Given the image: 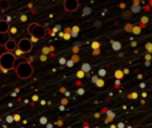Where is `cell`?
I'll list each match as a JSON object with an SVG mask.
<instances>
[{"instance_id": "9f6ffc18", "label": "cell", "mask_w": 152, "mask_h": 128, "mask_svg": "<svg viewBox=\"0 0 152 128\" xmlns=\"http://www.w3.org/2000/svg\"><path fill=\"white\" fill-rule=\"evenodd\" d=\"M40 104H42V105H45V100H40Z\"/></svg>"}, {"instance_id": "836d02e7", "label": "cell", "mask_w": 152, "mask_h": 128, "mask_svg": "<svg viewBox=\"0 0 152 128\" xmlns=\"http://www.w3.org/2000/svg\"><path fill=\"white\" fill-rule=\"evenodd\" d=\"M74 61H72L71 60V59H69V60H67V63H66V65H67V67H68V68H71V67H74Z\"/></svg>"}, {"instance_id": "ba28073f", "label": "cell", "mask_w": 152, "mask_h": 128, "mask_svg": "<svg viewBox=\"0 0 152 128\" xmlns=\"http://www.w3.org/2000/svg\"><path fill=\"white\" fill-rule=\"evenodd\" d=\"M142 11V5H140V0H134L132 3V7H131V12L134 13H137Z\"/></svg>"}, {"instance_id": "44dd1931", "label": "cell", "mask_w": 152, "mask_h": 128, "mask_svg": "<svg viewBox=\"0 0 152 128\" xmlns=\"http://www.w3.org/2000/svg\"><path fill=\"white\" fill-rule=\"evenodd\" d=\"M39 123L42 124V126H45V124H48V118H45V116H42L39 120Z\"/></svg>"}, {"instance_id": "f35d334b", "label": "cell", "mask_w": 152, "mask_h": 128, "mask_svg": "<svg viewBox=\"0 0 152 128\" xmlns=\"http://www.w3.org/2000/svg\"><path fill=\"white\" fill-rule=\"evenodd\" d=\"M97 79H99V78H97L96 75H94V76H92V78H91V81H92V83H96V81H97Z\"/></svg>"}, {"instance_id": "d4e9b609", "label": "cell", "mask_w": 152, "mask_h": 128, "mask_svg": "<svg viewBox=\"0 0 152 128\" xmlns=\"http://www.w3.org/2000/svg\"><path fill=\"white\" fill-rule=\"evenodd\" d=\"M132 27H134V24L127 23V24H126V27H124V29H126L127 32H131V31H132Z\"/></svg>"}, {"instance_id": "cb8c5ba5", "label": "cell", "mask_w": 152, "mask_h": 128, "mask_svg": "<svg viewBox=\"0 0 152 128\" xmlns=\"http://www.w3.org/2000/svg\"><path fill=\"white\" fill-rule=\"evenodd\" d=\"M76 76H77V79H79V80H80V79H83L84 76H86V73H84L83 71H80V69H79L77 72H76Z\"/></svg>"}, {"instance_id": "c3c4849f", "label": "cell", "mask_w": 152, "mask_h": 128, "mask_svg": "<svg viewBox=\"0 0 152 128\" xmlns=\"http://www.w3.org/2000/svg\"><path fill=\"white\" fill-rule=\"evenodd\" d=\"M45 128H53V124H51V123L45 124Z\"/></svg>"}, {"instance_id": "94428289", "label": "cell", "mask_w": 152, "mask_h": 128, "mask_svg": "<svg viewBox=\"0 0 152 128\" xmlns=\"http://www.w3.org/2000/svg\"><path fill=\"white\" fill-rule=\"evenodd\" d=\"M21 128H24V127H21Z\"/></svg>"}, {"instance_id": "3957f363", "label": "cell", "mask_w": 152, "mask_h": 128, "mask_svg": "<svg viewBox=\"0 0 152 128\" xmlns=\"http://www.w3.org/2000/svg\"><path fill=\"white\" fill-rule=\"evenodd\" d=\"M28 34L31 35V37H35L36 40H40L47 35V31H45V28L43 26H40V24L32 23V24H29V27H28Z\"/></svg>"}, {"instance_id": "db71d44e", "label": "cell", "mask_w": 152, "mask_h": 128, "mask_svg": "<svg viewBox=\"0 0 152 128\" xmlns=\"http://www.w3.org/2000/svg\"><path fill=\"white\" fill-rule=\"evenodd\" d=\"M76 86L80 87V86H81V81H80V80H77V81H76Z\"/></svg>"}, {"instance_id": "ac0fdd59", "label": "cell", "mask_w": 152, "mask_h": 128, "mask_svg": "<svg viewBox=\"0 0 152 128\" xmlns=\"http://www.w3.org/2000/svg\"><path fill=\"white\" fill-rule=\"evenodd\" d=\"M132 34H135V35H139L140 34V32H142V28H140V27L139 26H134V27H132Z\"/></svg>"}, {"instance_id": "f546056e", "label": "cell", "mask_w": 152, "mask_h": 128, "mask_svg": "<svg viewBox=\"0 0 152 128\" xmlns=\"http://www.w3.org/2000/svg\"><path fill=\"white\" fill-rule=\"evenodd\" d=\"M71 60H72V61H74V63H77V61H79V60H80V56H79V55H72Z\"/></svg>"}, {"instance_id": "ab89813d", "label": "cell", "mask_w": 152, "mask_h": 128, "mask_svg": "<svg viewBox=\"0 0 152 128\" xmlns=\"http://www.w3.org/2000/svg\"><path fill=\"white\" fill-rule=\"evenodd\" d=\"M144 58H145V61H151V58H152V56H151V53H147Z\"/></svg>"}, {"instance_id": "d6986e66", "label": "cell", "mask_w": 152, "mask_h": 128, "mask_svg": "<svg viewBox=\"0 0 152 128\" xmlns=\"http://www.w3.org/2000/svg\"><path fill=\"white\" fill-rule=\"evenodd\" d=\"M18 34V27H10V29H8V35H16Z\"/></svg>"}, {"instance_id": "bcb514c9", "label": "cell", "mask_w": 152, "mask_h": 128, "mask_svg": "<svg viewBox=\"0 0 152 128\" xmlns=\"http://www.w3.org/2000/svg\"><path fill=\"white\" fill-rule=\"evenodd\" d=\"M64 34H69V35H71V28H69V27H68V28H66V29H64Z\"/></svg>"}, {"instance_id": "1f68e13d", "label": "cell", "mask_w": 152, "mask_h": 128, "mask_svg": "<svg viewBox=\"0 0 152 128\" xmlns=\"http://www.w3.org/2000/svg\"><path fill=\"white\" fill-rule=\"evenodd\" d=\"M5 121H7V123H13V118H12V115H8L7 118H5Z\"/></svg>"}, {"instance_id": "74e56055", "label": "cell", "mask_w": 152, "mask_h": 128, "mask_svg": "<svg viewBox=\"0 0 152 128\" xmlns=\"http://www.w3.org/2000/svg\"><path fill=\"white\" fill-rule=\"evenodd\" d=\"M120 86H121V81L120 80H115V87L116 88H120Z\"/></svg>"}, {"instance_id": "7bdbcfd3", "label": "cell", "mask_w": 152, "mask_h": 128, "mask_svg": "<svg viewBox=\"0 0 152 128\" xmlns=\"http://www.w3.org/2000/svg\"><path fill=\"white\" fill-rule=\"evenodd\" d=\"M37 100H39V96H37V95H34V96H32V103L37 102Z\"/></svg>"}, {"instance_id": "277c9868", "label": "cell", "mask_w": 152, "mask_h": 128, "mask_svg": "<svg viewBox=\"0 0 152 128\" xmlns=\"http://www.w3.org/2000/svg\"><path fill=\"white\" fill-rule=\"evenodd\" d=\"M18 50H20L23 53H28L32 51V47H34V44L31 43V40L27 39V37H21L20 40H19L18 43Z\"/></svg>"}, {"instance_id": "9a60e30c", "label": "cell", "mask_w": 152, "mask_h": 128, "mask_svg": "<svg viewBox=\"0 0 152 128\" xmlns=\"http://www.w3.org/2000/svg\"><path fill=\"white\" fill-rule=\"evenodd\" d=\"M105 75H107V69H105V68H100V69L97 71V75H96V76H97L99 79H103Z\"/></svg>"}, {"instance_id": "d590c367", "label": "cell", "mask_w": 152, "mask_h": 128, "mask_svg": "<svg viewBox=\"0 0 152 128\" xmlns=\"http://www.w3.org/2000/svg\"><path fill=\"white\" fill-rule=\"evenodd\" d=\"M100 53H102V51H100V50H95V51H92V55H95V56L100 55Z\"/></svg>"}, {"instance_id": "30bf717a", "label": "cell", "mask_w": 152, "mask_h": 128, "mask_svg": "<svg viewBox=\"0 0 152 128\" xmlns=\"http://www.w3.org/2000/svg\"><path fill=\"white\" fill-rule=\"evenodd\" d=\"M11 39V36L8 34H0V45H5V43Z\"/></svg>"}, {"instance_id": "d6a6232c", "label": "cell", "mask_w": 152, "mask_h": 128, "mask_svg": "<svg viewBox=\"0 0 152 128\" xmlns=\"http://www.w3.org/2000/svg\"><path fill=\"white\" fill-rule=\"evenodd\" d=\"M137 96H139V95H137L136 92H132V94H129V95H128L129 99H137Z\"/></svg>"}, {"instance_id": "4fadbf2b", "label": "cell", "mask_w": 152, "mask_h": 128, "mask_svg": "<svg viewBox=\"0 0 152 128\" xmlns=\"http://www.w3.org/2000/svg\"><path fill=\"white\" fill-rule=\"evenodd\" d=\"M113 119H115V112H113V111H108V112H107V119H105V123H110V121H112Z\"/></svg>"}, {"instance_id": "11a10c76", "label": "cell", "mask_w": 152, "mask_h": 128, "mask_svg": "<svg viewBox=\"0 0 152 128\" xmlns=\"http://www.w3.org/2000/svg\"><path fill=\"white\" fill-rule=\"evenodd\" d=\"M119 7H120V8H126V4H124V3H121V4L119 5Z\"/></svg>"}, {"instance_id": "8fae6325", "label": "cell", "mask_w": 152, "mask_h": 128, "mask_svg": "<svg viewBox=\"0 0 152 128\" xmlns=\"http://www.w3.org/2000/svg\"><path fill=\"white\" fill-rule=\"evenodd\" d=\"M8 8H10V1L8 0H0V10L7 11Z\"/></svg>"}, {"instance_id": "4316f807", "label": "cell", "mask_w": 152, "mask_h": 128, "mask_svg": "<svg viewBox=\"0 0 152 128\" xmlns=\"http://www.w3.org/2000/svg\"><path fill=\"white\" fill-rule=\"evenodd\" d=\"M145 50H147L148 53L152 52V44H151V43H145Z\"/></svg>"}, {"instance_id": "5bb4252c", "label": "cell", "mask_w": 152, "mask_h": 128, "mask_svg": "<svg viewBox=\"0 0 152 128\" xmlns=\"http://www.w3.org/2000/svg\"><path fill=\"white\" fill-rule=\"evenodd\" d=\"M80 71H83L84 73H88L89 71H91V64H88V63H83L81 64V69Z\"/></svg>"}, {"instance_id": "603a6c76", "label": "cell", "mask_w": 152, "mask_h": 128, "mask_svg": "<svg viewBox=\"0 0 152 128\" xmlns=\"http://www.w3.org/2000/svg\"><path fill=\"white\" fill-rule=\"evenodd\" d=\"M76 94H77L79 96H83V95L86 94V89H84V88H81V87H79V88H77V91H76Z\"/></svg>"}, {"instance_id": "b9f144b4", "label": "cell", "mask_w": 152, "mask_h": 128, "mask_svg": "<svg viewBox=\"0 0 152 128\" xmlns=\"http://www.w3.org/2000/svg\"><path fill=\"white\" fill-rule=\"evenodd\" d=\"M20 21H27V15H20Z\"/></svg>"}, {"instance_id": "60d3db41", "label": "cell", "mask_w": 152, "mask_h": 128, "mask_svg": "<svg viewBox=\"0 0 152 128\" xmlns=\"http://www.w3.org/2000/svg\"><path fill=\"white\" fill-rule=\"evenodd\" d=\"M40 61H43V63H44V61H47V56L42 55V56H40Z\"/></svg>"}, {"instance_id": "f1b7e54d", "label": "cell", "mask_w": 152, "mask_h": 128, "mask_svg": "<svg viewBox=\"0 0 152 128\" xmlns=\"http://www.w3.org/2000/svg\"><path fill=\"white\" fill-rule=\"evenodd\" d=\"M12 118H13V121H20L21 120V116L19 115V113H15V115H12Z\"/></svg>"}, {"instance_id": "9c48e42d", "label": "cell", "mask_w": 152, "mask_h": 128, "mask_svg": "<svg viewBox=\"0 0 152 128\" xmlns=\"http://www.w3.org/2000/svg\"><path fill=\"white\" fill-rule=\"evenodd\" d=\"M111 45H112V50L113 51H120L121 50V43L118 42V40H111Z\"/></svg>"}, {"instance_id": "7dc6e473", "label": "cell", "mask_w": 152, "mask_h": 128, "mask_svg": "<svg viewBox=\"0 0 152 128\" xmlns=\"http://www.w3.org/2000/svg\"><path fill=\"white\" fill-rule=\"evenodd\" d=\"M129 73V69L128 68H126V69H123V75H128Z\"/></svg>"}, {"instance_id": "ffe728a7", "label": "cell", "mask_w": 152, "mask_h": 128, "mask_svg": "<svg viewBox=\"0 0 152 128\" xmlns=\"http://www.w3.org/2000/svg\"><path fill=\"white\" fill-rule=\"evenodd\" d=\"M148 16H143L142 19H140V26H147V23H148Z\"/></svg>"}, {"instance_id": "7a4b0ae2", "label": "cell", "mask_w": 152, "mask_h": 128, "mask_svg": "<svg viewBox=\"0 0 152 128\" xmlns=\"http://www.w3.org/2000/svg\"><path fill=\"white\" fill-rule=\"evenodd\" d=\"M16 63V58L10 52H4L0 55V71L3 73H7L8 71L13 69Z\"/></svg>"}, {"instance_id": "8992f818", "label": "cell", "mask_w": 152, "mask_h": 128, "mask_svg": "<svg viewBox=\"0 0 152 128\" xmlns=\"http://www.w3.org/2000/svg\"><path fill=\"white\" fill-rule=\"evenodd\" d=\"M5 52H10V53H12L13 51L18 48V44H16V42L13 39H10L7 43H5Z\"/></svg>"}, {"instance_id": "680465c9", "label": "cell", "mask_w": 152, "mask_h": 128, "mask_svg": "<svg viewBox=\"0 0 152 128\" xmlns=\"http://www.w3.org/2000/svg\"><path fill=\"white\" fill-rule=\"evenodd\" d=\"M110 128H116V126H115V124H111V127Z\"/></svg>"}, {"instance_id": "4dcf8cb0", "label": "cell", "mask_w": 152, "mask_h": 128, "mask_svg": "<svg viewBox=\"0 0 152 128\" xmlns=\"http://www.w3.org/2000/svg\"><path fill=\"white\" fill-rule=\"evenodd\" d=\"M89 13H91V8L86 7L84 8V11H83V16H87V15H89Z\"/></svg>"}, {"instance_id": "681fc988", "label": "cell", "mask_w": 152, "mask_h": 128, "mask_svg": "<svg viewBox=\"0 0 152 128\" xmlns=\"http://www.w3.org/2000/svg\"><path fill=\"white\" fill-rule=\"evenodd\" d=\"M48 48H50V52H53V51H55V47H53V45H50Z\"/></svg>"}, {"instance_id": "83f0119b", "label": "cell", "mask_w": 152, "mask_h": 128, "mask_svg": "<svg viewBox=\"0 0 152 128\" xmlns=\"http://www.w3.org/2000/svg\"><path fill=\"white\" fill-rule=\"evenodd\" d=\"M42 53L47 56L48 53H50V48H48V47H43V48H42Z\"/></svg>"}, {"instance_id": "e0dca14e", "label": "cell", "mask_w": 152, "mask_h": 128, "mask_svg": "<svg viewBox=\"0 0 152 128\" xmlns=\"http://www.w3.org/2000/svg\"><path fill=\"white\" fill-rule=\"evenodd\" d=\"M100 47H102V43H100V42H92V43H91V48H92V51H95V50H100Z\"/></svg>"}, {"instance_id": "f907efd6", "label": "cell", "mask_w": 152, "mask_h": 128, "mask_svg": "<svg viewBox=\"0 0 152 128\" xmlns=\"http://www.w3.org/2000/svg\"><path fill=\"white\" fill-rule=\"evenodd\" d=\"M56 124H58V126H63V121H61V120H58V121H56Z\"/></svg>"}, {"instance_id": "e575fe53", "label": "cell", "mask_w": 152, "mask_h": 128, "mask_svg": "<svg viewBox=\"0 0 152 128\" xmlns=\"http://www.w3.org/2000/svg\"><path fill=\"white\" fill-rule=\"evenodd\" d=\"M79 51H80V50H79V47H77V45H75V47H72V52H74V55H77V53H79Z\"/></svg>"}, {"instance_id": "f6af8a7d", "label": "cell", "mask_w": 152, "mask_h": 128, "mask_svg": "<svg viewBox=\"0 0 152 128\" xmlns=\"http://www.w3.org/2000/svg\"><path fill=\"white\" fill-rule=\"evenodd\" d=\"M124 127H126V124H124V123H121V121L118 124V126H116V128H124Z\"/></svg>"}, {"instance_id": "5b68a950", "label": "cell", "mask_w": 152, "mask_h": 128, "mask_svg": "<svg viewBox=\"0 0 152 128\" xmlns=\"http://www.w3.org/2000/svg\"><path fill=\"white\" fill-rule=\"evenodd\" d=\"M63 7L67 12H74V11H76L80 7V3H79L77 0H64Z\"/></svg>"}, {"instance_id": "7402d4cb", "label": "cell", "mask_w": 152, "mask_h": 128, "mask_svg": "<svg viewBox=\"0 0 152 128\" xmlns=\"http://www.w3.org/2000/svg\"><path fill=\"white\" fill-rule=\"evenodd\" d=\"M95 84H96V86L99 87V88H103L105 83H104V80H103V79H97V81H96V83H95Z\"/></svg>"}, {"instance_id": "91938a15", "label": "cell", "mask_w": 152, "mask_h": 128, "mask_svg": "<svg viewBox=\"0 0 152 128\" xmlns=\"http://www.w3.org/2000/svg\"><path fill=\"white\" fill-rule=\"evenodd\" d=\"M67 128H71V127H67Z\"/></svg>"}, {"instance_id": "8d00e7d4", "label": "cell", "mask_w": 152, "mask_h": 128, "mask_svg": "<svg viewBox=\"0 0 152 128\" xmlns=\"http://www.w3.org/2000/svg\"><path fill=\"white\" fill-rule=\"evenodd\" d=\"M63 34H64V32H63ZM63 39L69 40V39H71V35H69V34H64V35H63Z\"/></svg>"}, {"instance_id": "52a82bcc", "label": "cell", "mask_w": 152, "mask_h": 128, "mask_svg": "<svg viewBox=\"0 0 152 128\" xmlns=\"http://www.w3.org/2000/svg\"><path fill=\"white\" fill-rule=\"evenodd\" d=\"M10 27H11L10 23H7L4 19H1V20H0V34H8Z\"/></svg>"}, {"instance_id": "2e32d148", "label": "cell", "mask_w": 152, "mask_h": 128, "mask_svg": "<svg viewBox=\"0 0 152 128\" xmlns=\"http://www.w3.org/2000/svg\"><path fill=\"white\" fill-rule=\"evenodd\" d=\"M115 78H116V80H121V79L124 78L123 71H121V69H116L115 71Z\"/></svg>"}, {"instance_id": "f5cc1de1", "label": "cell", "mask_w": 152, "mask_h": 128, "mask_svg": "<svg viewBox=\"0 0 152 128\" xmlns=\"http://www.w3.org/2000/svg\"><path fill=\"white\" fill-rule=\"evenodd\" d=\"M131 45H132V47H136L137 43H136V42H132V43H131Z\"/></svg>"}, {"instance_id": "816d5d0a", "label": "cell", "mask_w": 152, "mask_h": 128, "mask_svg": "<svg viewBox=\"0 0 152 128\" xmlns=\"http://www.w3.org/2000/svg\"><path fill=\"white\" fill-rule=\"evenodd\" d=\"M142 97H143V99H144V97H147V92H143V94H142Z\"/></svg>"}, {"instance_id": "ee69618b", "label": "cell", "mask_w": 152, "mask_h": 128, "mask_svg": "<svg viewBox=\"0 0 152 128\" xmlns=\"http://www.w3.org/2000/svg\"><path fill=\"white\" fill-rule=\"evenodd\" d=\"M67 103H68V99H67V97H64V99L61 100V105H66Z\"/></svg>"}, {"instance_id": "6f0895ef", "label": "cell", "mask_w": 152, "mask_h": 128, "mask_svg": "<svg viewBox=\"0 0 152 128\" xmlns=\"http://www.w3.org/2000/svg\"><path fill=\"white\" fill-rule=\"evenodd\" d=\"M28 8H31V10H32V8H34V4H32V3H29V4H28Z\"/></svg>"}, {"instance_id": "6da1fadb", "label": "cell", "mask_w": 152, "mask_h": 128, "mask_svg": "<svg viewBox=\"0 0 152 128\" xmlns=\"http://www.w3.org/2000/svg\"><path fill=\"white\" fill-rule=\"evenodd\" d=\"M15 72L16 75L19 76L20 79H29L34 73V65L31 64L29 60H18L16 59V63H15Z\"/></svg>"}, {"instance_id": "484cf974", "label": "cell", "mask_w": 152, "mask_h": 128, "mask_svg": "<svg viewBox=\"0 0 152 128\" xmlns=\"http://www.w3.org/2000/svg\"><path fill=\"white\" fill-rule=\"evenodd\" d=\"M66 63H67V59L64 58V56L59 58V64H60V65H66Z\"/></svg>"}, {"instance_id": "7c38bea8", "label": "cell", "mask_w": 152, "mask_h": 128, "mask_svg": "<svg viewBox=\"0 0 152 128\" xmlns=\"http://www.w3.org/2000/svg\"><path fill=\"white\" fill-rule=\"evenodd\" d=\"M79 32H80V28H79L77 26L71 27V37H77Z\"/></svg>"}]
</instances>
